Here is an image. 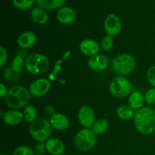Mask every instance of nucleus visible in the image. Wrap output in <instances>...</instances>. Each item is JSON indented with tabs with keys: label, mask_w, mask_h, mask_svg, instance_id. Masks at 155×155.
<instances>
[{
	"label": "nucleus",
	"mask_w": 155,
	"mask_h": 155,
	"mask_svg": "<svg viewBox=\"0 0 155 155\" xmlns=\"http://www.w3.org/2000/svg\"><path fill=\"white\" fill-rule=\"evenodd\" d=\"M12 3L20 10H28L32 7L36 0H12Z\"/></svg>",
	"instance_id": "25"
},
{
	"label": "nucleus",
	"mask_w": 155,
	"mask_h": 155,
	"mask_svg": "<svg viewBox=\"0 0 155 155\" xmlns=\"http://www.w3.org/2000/svg\"><path fill=\"white\" fill-rule=\"evenodd\" d=\"M104 28L107 35L115 36L120 33L122 30V24L118 16L114 14H110L107 15L104 19Z\"/></svg>",
	"instance_id": "8"
},
{
	"label": "nucleus",
	"mask_w": 155,
	"mask_h": 155,
	"mask_svg": "<svg viewBox=\"0 0 155 155\" xmlns=\"http://www.w3.org/2000/svg\"><path fill=\"white\" fill-rule=\"evenodd\" d=\"M45 147L47 151L51 155H61L65 151L64 142L57 138H50L45 142Z\"/></svg>",
	"instance_id": "15"
},
{
	"label": "nucleus",
	"mask_w": 155,
	"mask_h": 155,
	"mask_svg": "<svg viewBox=\"0 0 155 155\" xmlns=\"http://www.w3.org/2000/svg\"><path fill=\"white\" fill-rule=\"evenodd\" d=\"M8 60V53L5 48L3 46L0 47V65L5 66Z\"/></svg>",
	"instance_id": "30"
},
{
	"label": "nucleus",
	"mask_w": 155,
	"mask_h": 155,
	"mask_svg": "<svg viewBox=\"0 0 155 155\" xmlns=\"http://www.w3.org/2000/svg\"><path fill=\"white\" fill-rule=\"evenodd\" d=\"M116 113L118 117L124 120H130L134 119L135 114H136L134 110H133L130 106L127 105H122L118 107L117 108Z\"/></svg>",
	"instance_id": "21"
},
{
	"label": "nucleus",
	"mask_w": 155,
	"mask_h": 155,
	"mask_svg": "<svg viewBox=\"0 0 155 155\" xmlns=\"http://www.w3.org/2000/svg\"><path fill=\"white\" fill-rule=\"evenodd\" d=\"M109 61L107 57L101 54H96L89 58L88 61V66L92 71L99 72L103 71L108 67Z\"/></svg>",
	"instance_id": "11"
},
{
	"label": "nucleus",
	"mask_w": 155,
	"mask_h": 155,
	"mask_svg": "<svg viewBox=\"0 0 155 155\" xmlns=\"http://www.w3.org/2000/svg\"><path fill=\"white\" fill-rule=\"evenodd\" d=\"M49 122L52 128L59 131L66 130L70 126L68 118L64 114L61 113H55L52 116H51Z\"/></svg>",
	"instance_id": "14"
},
{
	"label": "nucleus",
	"mask_w": 155,
	"mask_h": 155,
	"mask_svg": "<svg viewBox=\"0 0 155 155\" xmlns=\"http://www.w3.org/2000/svg\"><path fill=\"white\" fill-rule=\"evenodd\" d=\"M96 135L89 129H83L77 133L74 138L76 147L81 151L92 150L96 145Z\"/></svg>",
	"instance_id": "6"
},
{
	"label": "nucleus",
	"mask_w": 155,
	"mask_h": 155,
	"mask_svg": "<svg viewBox=\"0 0 155 155\" xmlns=\"http://www.w3.org/2000/svg\"><path fill=\"white\" fill-rule=\"evenodd\" d=\"M30 17L36 23L39 24H45L48 21V15L44 9L40 7H35L30 12Z\"/></svg>",
	"instance_id": "19"
},
{
	"label": "nucleus",
	"mask_w": 155,
	"mask_h": 155,
	"mask_svg": "<svg viewBox=\"0 0 155 155\" xmlns=\"http://www.w3.org/2000/svg\"><path fill=\"white\" fill-rule=\"evenodd\" d=\"M30 134L35 140L43 142L48 140L51 136L52 127L49 120L45 118H39L31 123L29 127Z\"/></svg>",
	"instance_id": "4"
},
{
	"label": "nucleus",
	"mask_w": 155,
	"mask_h": 155,
	"mask_svg": "<svg viewBox=\"0 0 155 155\" xmlns=\"http://www.w3.org/2000/svg\"><path fill=\"white\" fill-rule=\"evenodd\" d=\"M114 45V39L113 36H110L107 35L104 36L102 39L101 42V46L105 51H108V50L111 49L112 47Z\"/></svg>",
	"instance_id": "27"
},
{
	"label": "nucleus",
	"mask_w": 155,
	"mask_h": 155,
	"mask_svg": "<svg viewBox=\"0 0 155 155\" xmlns=\"http://www.w3.org/2000/svg\"><path fill=\"white\" fill-rule=\"evenodd\" d=\"M51 89V83L45 78L36 80L30 84L29 90L33 96L40 97L45 95Z\"/></svg>",
	"instance_id": "9"
},
{
	"label": "nucleus",
	"mask_w": 155,
	"mask_h": 155,
	"mask_svg": "<svg viewBox=\"0 0 155 155\" xmlns=\"http://www.w3.org/2000/svg\"><path fill=\"white\" fill-rule=\"evenodd\" d=\"M8 90L7 87L5 86L4 83H1L0 84V97L5 98V97L8 94Z\"/></svg>",
	"instance_id": "32"
},
{
	"label": "nucleus",
	"mask_w": 155,
	"mask_h": 155,
	"mask_svg": "<svg viewBox=\"0 0 155 155\" xmlns=\"http://www.w3.org/2000/svg\"><path fill=\"white\" fill-rule=\"evenodd\" d=\"M110 92L116 98H125L132 93L133 86L130 80L124 77H115L110 82Z\"/></svg>",
	"instance_id": "7"
},
{
	"label": "nucleus",
	"mask_w": 155,
	"mask_h": 155,
	"mask_svg": "<svg viewBox=\"0 0 155 155\" xmlns=\"http://www.w3.org/2000/svg\"><path fill=\"white\" fill-rule=\"evenodd\" d=\"M30 95L29 89L21 86H14L9 89L5 97V103L10 108H21L30 102Z\"/></svg>",
	"instance_id": "2"
},
{
	"label": "nucleus",
	"mask_w": 155,
	"mask_h": 155,
	"mask_svg": "<svg viewBox=\"0 0 155 155\" xmlns=\"http://www.w3.org/2000/svg\"><path fill=\"white\" fill-rule=\"evenodd\" d=\"M109 127V123L106 119L98 120L94 123L91 130L95 135H101L105 133Z\"/></svg>",
	"instance_id": "22"
},
{
	"label": "nucleus",
	"mask_w": 155,
	"mask_h": 155,
	"mask_svg": "<svg viewBox=\"0 0 155 155\" xmlns=\"http://www.w3.org/2000/svg\"><path fill=\"white\" fill-rule=\"evenodd\" d=\"M3 121L5 124L9 126H16L22 121L24 114L17 109L8 110L3 114Z\"/></svg>",
	"instance_id": "16"
},
{
	"label": "nucleus",
	"mask_w": 155,
	"mask_h": 155,
	"mask_svg": "<svg viewBox=\"0 0 155 155\" xmlns=\"http://www.w3.org/2000/svg\"><path fill=\"white\" fill-rule=\"evenodd\" d=\"M77 18L76 12L71 7L65 6L58 9L57 12V19L63 24H70L74 22Z\"/></svg>",
	"instance_id": "13"
},
{
	"label": "nucleus",
	"mask_w": 155,
	"mask_h": 155,
	"mask_svg": "<svg viewBox=\"0 0 155 155\" xmlns=\"http://www.w3.org/2000/svg\"><path fill=\"white\" fill-rule=\"evenodd\" d=\"M0 155H9V154H1Z\"/></svg>",
	"instance_id": "34"
},
{
	"label": "nucleus",
	"mask_w": 155,
	"mask_h": 155,
	"mask_svg": "<svg viewBox=\"0 0 155 155\" xmlns=\"http://www.w3.org/2000/svg\"><path fill=\"white\" fill-rule=\"evenodd\" d=\"M45 112H46L48 114L51 115V116H52L53 114H55L54 108L51 105H47L46 107H45Z\"/></svg>",
	"instance_id": "33"
},
{
	"label": "nucleus",
	"mask_w": 155,
	"mask_h": 155,
	"mask_svg": "<svg viewBox=\"0 0 155 155\" xmlns=\"http://www.w3.org/2000/svg\"><path fill=\"white\" fill-rule=\"evenodd\" d=\"M94 110L89 106H83L78 111V120L85 129L92 128L95 122Z\"/></svg>",
	"instance_id": "10"
},
{
	"label": "nucleus",
	"mask_w": 155,
	"mask_h": 155,
	"mask_svg": "<svg viewBox=\"0 0 155 155\" xmlns=\"http://www.w3.org/2000/svg\"><path fill=\"white\" fill-rule=\"evenodd\" d=\"M25 63H24V58L21 57V55L18 54L13 59L12 63V69L15 73H20L23 71Z\"/></svg>",
	"instance_id": "24"
},
{
	"label": "nucleus",
	"mask_w": 155,
	"mask_h": 155,
	"mask_svg": "<svg viewBox=\"0 0 155 155\" xmlns=\"http://www.w3.org/2000/svg\"><path fill=\"white\" fill-rule=\"evenodd\" d=\"M147 77L150 84L155 88V65L150 67L147 71Z\"/></svg>",
	"instance_id": "29"
},
{
	"label": "nucleus",
	"mask_w": 155,
	"mask_h": 155,
	"mask_svg": "<svg viewBox=\"0 0 155 155\" xmlns=\"http://www.w3.org/2000/svg\"><path fill=\"white\" fill-rule=\"evenodd\" d=\"M145 101L148 104L153 105L155 104V88H151L145 92L144 95Z\"/></svg>",
	"instance_id": "28"
},
{
	"label": "nucleus",
	"mask_w": 155,
	"mask_h": 155,
	"mask_svg": "<svg viewBox=\"0 0 155 155\" xmlns=\"http://www.w3.org/2000/svg\"><path fill=\"white\" fill-rule=\"evenodd\" d=\"M133 120L135 127L142 134L150 135L155 132V110L151 107H145L137 110Z\"/></svg>",
	"instance_id": "1"
},
{
	"label": "nucleus",
	"mask_w": 155,
	"mask_h": 155,
	"mask_svg": "<svg viewBox=\"0 0 155 155\" xmlns=\"http://www.w3.org/2000/svg\"><path fill=\"white\" fill-rule=\"evenodd\" d=\"M49 66V61L42 54H32L25 61V68L30 74L39 75L45 73Z\"/></svg>",
	"instance_id": "5"
},
{
	"label": "nucleus",
	"mask_w": 155,
	"mask_h": 155,
	"mask_svg": "<svg viewBox=\"0 0 155 155\" xmlns=\"http://www.w3.org/2000/svg\"><path fill=\"white\" fill-rule=\"evenodd\" d=\"M34 151L35 153H36V154L38 155L45 154V151H47L46 147H45V144H44L43 142H39V143H38L37 145L35 146Z\"/></svg>",
	"instance_id": "31"
},
{
	"label": "nucleus",
	"mask_w": 155,
	"mask_h": 155,
	"mask_svg": "<svg viewBox=\"0 0 155 155\" xmlns=\"http://www.w3.org/2000/svg\"><path fill=\"white\" fill-rule=\"evenodd\" d=\"M13 155H35V151L30 147L21 145L15 148Z\"/></svg>",
	"instance_id": "26"
},
{
	"label": "nucleus",
	"mask_w": 155,
	"mask_h": 155,
	"mask_svg": "<svg viewBox=\"0 0 155 155\" xmlns=\"http://www.w3.org/2000/svg\"><path fill=\"white\" fill-rule=\"evenodd\" d=\"M36 2L44 10H54L61 8L66 2V0H36Z\"/></svg>",
	"instance_id": "20"
},
{
	"label": "nucleus",
	"mask_w": 155,
	"mask_h": 155,
	"mask_svg": "<svg viewBox=\"0 0 155 155\" xmlns=\"http://www.w3.org/2000/svg\"><path fill=\"white\" fill-rule=\"evenodd\" d=\"M99 45L95 40L92 39H86L82 41L80 44V51L84 55L92 57L96 55L99 51Z\"/></svg>",
	"instance_id": "12"
},
{
	"label": "nucleus",
	"mask_w": 155,
	"mask_h": 155,
	"mask_svg": "<svg viewBox=\"0 0 155 155\" xmlns=\"http://www.w3.org/2000/svg\"><path fill=\"white\" fill-rule=\"evenodd\" d=\"M129 106L134 110H139L143 107L144 102H145V98L144 95L141 92H133L130 95L128 98Z\"/></svg>",
	"instance_id": "18"
},
{
	"label": "nucleus",
	"mask_w": 155,
	"mask_h": 155,
	"mask_svg": "<svg viewBox=\"0 0 155 155\" xmlns=\"http://www.w3.org/2000/svg\"><path fill=\"white\" fill-rule=\"evenodd\" d=\"M136 67V61L132 54L124 53L113 59L111 68L114 72L117 75L124 77L133 72Z\"/></svg>",
	"instance_id": "3"
},
{
	"label": "nucleus",
	"mask_w": 155,
	"mask_h": 155,
	"mask_svg": "<svg viewBox=\"0 0 155 155\" xmlns=\"http://www.w3.org/2000/svg\"><path fill=\"white\" fill-rule=\"evenodd\" d=\"M36 42V36L33 32L27 31L21 33L18 39V44L21 48L27 49L31 48Z\"/></svg>",
	"instance_id": "17"
},
{
	"label": "nucleus",
	"mask_w": 155,
	"mask_h": 155,
	"mask_svg": "<svg viewBox=\"0 0 155 155\" xmlns=\"http://www.w3.org/2000/svg\"><path fill=\"white\" fill-rule=\"evenodd\" d=\"M24 118L26 121L29 123H33V121L36 120V116H37V112H36V108L33 105H27L24 108Z\"/></svg>",
	"instance_id": "23"
}]
</instances>
